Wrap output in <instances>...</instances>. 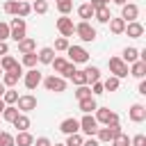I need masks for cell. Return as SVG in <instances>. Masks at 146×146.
<instances>
[{
    "instance_id": "obj_1",
    "label": "cell",
    "mask_w": 146,
    "mask_h": 146,
    "mask_svg": "<svg viewBox=\"0 0 146 146\" xmlns=\"http://www.w3.org/2000/svg\"><path fill=\"white\" fill-rule=\"evenodd\" d=\"M123 130H121V125L119 123H112V125H105V128H98L96 130V139L98 141H103V144H107V141H112L116 135H121Z\"/></svg>"
},
{
    "instance_id": "obj_2",
    "label": "cell",
    "mask_w": 146,
    "mask_h": 146,
    "mask_svg": "<svg viewBox=\"0 0 146 146\" xmlns=\"http://www.w3.org/2000/svg\"><path fill=\"white\" fill-rule=\"evenodd\" d=\"M25 30H27V25H25V18H21V16H16V18H11V23H9V36L18 43L23 36H25Z\"/></svg>"
},
{
    "instance_id": "obj_3",
    "label": "cell",
    "mask_w": 146,
    "mask_h": 146,
    "mask_svg": "<svg viewBox=\"0 0 146 146\" xmlns=\"http://www.w3.org/2000/svg\"><path fill=\"white\" fill-rule=\"evenodd\" d=\"M73 34H78L84 43H89V41H94V39H96V30L91 27V23H89V21H80V23L75 25V32H73Z\"/></svg>"
},
{
    "instance_id": "obj_4",
    "label": "cell",
    "mask_w": 146,
    "mask_h": 146,
    "mask_svg": "<svg viewBox=\"0 0 146 146\" xmlns=\"http://www.w3.org/2000/svg\"><path fill=\"white\" fill-rule=\"evenodd\" d=\"M66 52H68V62H73V64H87L89 62V52L82 46H68Z\"/></svg>"
},
{
    "instance_id": "obj_5",
    "label": "cell",
    "mask_w": 146,
    "mask_h": 146,
    "mask_svg": "<svg viewBox=\"0 0 146 146\" xmlns=\"http://www.w3.org/2000/svg\"><path fill=\"white\" fill-rule=\"evenodd\" d=\"M107 66H110V73L116 75L119 80H121V78H128V64H125L121 57H110Z\"/></svg>"
},
{
    "instance_id": "obj_6",
    "label": "cell",
    "mask_w": 146,
    "mask_h": 146,
    "mask_svg": "<svg viewBox=\"0 0 146 146\" xmlns=\"http://www.w3.org/2000/svg\"><path fill=\"white\" fill-rule=\"evenodd\" d=\"M96 121L103 125H112V123H119V114L112 112L110 107H96Z\"/></svg>"
},
{
    "instance_id": "obj_7",
    "label": "cell",
    "mask_w": 146,
    "mask_h": 146,
    "mask_svg": "<svg viewBox=\"0 0 146 146\" xmlns=\"http://www.w3.org/2000/svg\"><path fill=\"white\" fill-rule=\"evenodd\" d=\"M43 82V87L48 89V91H55V94H62L64 89H66V80L62 78V75H48L46 80H41Z\"/></svg>"
},
{
    "instance_id": "obj_8",
    "label": "cell",
    "mask_w": 146,
    "mask_h": 146,
    "mask_svg": "<svg viewBox=\"0 0 146 146\" xmlns=\"http://www.w3.org/2000/svg\"><path fill=\"white\" fill-rule=\"evenodd\" d=\"M57 30H59V34H62V36H66V39H68V36H73V32H75L73 18H68V16H64V14H62V16L57 18Z\"/></svg>"
},
{
    "instance_id": "obj_9",
    "label": "cell",
    "mask_w": 146,
    "mask_h": 146,
    "mask_svg": "<svg viewBox=\"0 0 146 146\" xmlns=\"http://www.w3.org/2000/svg\"><path fill=\"white\" fill-rule=\"evenodd\" d=\"M16 107H18V112H23V114H27V112H32V110H36V98H34L32 94H25V96H18V100H16Z\"/></svg>"
},
{
    "instance_id": "obj_10",
    "label": "cell",
    "mask_w": 146,
    "mask_h": 146,
    "mask_svg": "<svg viewBox=\"0 0 146 146\" xmlns=\"http://www.w3.org/2000/svg\"><path fill=\"white\" fill-rule=\"evenodd\" d=\"M80 130H82L84 135L94 137V135H96V130H98V121H96V116H91V114H84V116L80 119Z\"/></svg>"
},
{
    "instance_id": "obj_11",
    "label": "cell",
    "mask_w": 146,
    "mask_h": 146,
    "mask_svg": "<svg viewBox=\"0 0 146 146\" xmlns=\"http://www.w3.org/2000/svg\"><path fill=\"white\" fill-rule=\"evenodd\" d=\"M137 16H139V7H137V5H132V2H125V5H121V18H123L125 23H130V21H137Z\"/></svg>"
},
{
    "instance_id": "obj_12",
    "label": "cell",
    "mask_w": 146,
    "mask_h": 146,
    "mask_svg": "<svg viewBox=\"0 0 146 146\" xmlns=\"http://www.w3.org/2000/svg\"><path fill=\"white\" fill-rule=\"evenodd\" d=\"M128 116H130L132 123H141V121H146V107H144L141 103H135V105L128 110Z\"/></svg>"
},
{
    "instance_id": "obj_13",
    "label": "cell",
    "mask_w": 146,
    "mask_h": 146,
    "mask_svg": "<svg viewBox=\"0 0 146 146\" xmlns=\"http://www.w3.org/2000/svg\"><path fill=\"white\" fill-rule=\"evenodd\" d=\"M21 75H23L21 66L14 68V71H5V73H2V84H5V87H16L18 80H21Z\"/></svg>"
},
{
    "instance_id": "obj_14",
    "label": "cell",
    "mask_w": 146,
    "mask_h": 146,
    "mask_svg": "<svg viewBox=\"0 0 146 146\" xmlns=\"http://www.w3.org/2000/svg\"><path fill=\"white\" fill-rule=\"evenodd\" d=\"M41 80H43V78H41V73H39L36 68H30V71L25 73V78H23V82H25L27 89H36V87L41 84Z\"/></svg>"
},
{
    "instance_id": "obj_15",
    "label": "cell",
    "mask_w": 146,
    "mask_h": 146,
    "mask_svg": "<svg viewBox=\"0 0 146 146\" xmlns=\"http://www.w3.org/2000/svg\"><path fill=\"white\" fill-rule=\"evenodd\" d=\"M59 130H62L64 135L80 132V121H78V119H73V116H68V119H64V121L59 123Z\"/></svg>"
},
{
    "instance_id": "obj_16",
    "label": "cell",
    "mask_w": 146,
    "mask_h": 146,
    "mask_svg": "<svg viewBox=\"0 0 146 146\" xmlns=\"http://www.w3.org/2000/svg\"><path fill=\"white\" fill-rule=\"evenodd\" d=\"M123 32H128L130 39H139V36L144 34V25H141L139 21H130V23H125V30H123Z\"/></svg>"
},
{
    "instance_id": "obj_17",
    "label": "cell",
    "mask_w": 146,
    "mask_h": 146,
    "mask_svg": "<svg viewBox=\"0 0 146 146\" xmlns=\"http://www.w3.org/2000/svg\"><path fill=\"white\" fill-rule=\"evenodd\" d=\"M78 107H80L84 114H91V112H96L98 103H96V98H94V96H87V98H80V100H78Z\"/></svg>"
},
{
    "instance_id": "obj_18",
    "label": "cell",
    "mask_w": 146,
    "mask_h": 146,
    "mask_svg": "<svg viewBox=\"0 0 146 146\" xmlns=\"http://www.w3.org/2000/svg\"><path fill=\"white\" fill-rule=\"evenodd\" d=\"M128 75H132V78H139V80H141V78L146 75V62H141V59L132 62V66H130Z\"/></svg>"
},
{
    "instance_id": "obj_19",
    "label": "cell",
    "mask_w": 146,
    "mask_h": 146,
    "mask_svg": "<svg viewBox=\"0 0 146 146\" xmlns=\"http://www.w3.org/2000/svg\"><path fill=\"white\" fill-rule=\"evenodd\" d=\"M14 144H16V146H32V144H34V137H32L27 130H21V132L14 137Z\"/></svg>"
},
{
    "instance_id": "obj_20",
    "label": "cell",
    "mask_w": 146,
    "mask_h": 146,
    "mask_svg": "<svg viewBox=\"0 0 146 146\" xmlns=\"http://www.w3.org/2000/svg\"><path fill=\"white\" fill-rule=\"evenodd\" d=\"M94 18H96L98 23H107V21L112 18L110 7H107V5H105V7H96V9H94Z\"/></svg>"
},
{
    "instance_id": "obj_21",
    "label": "cell",
    "mask_w": 146,
    "mask_h": 146,
    "mask_svg": "<svg viewBox=\"0 0 146 146\" xmlns=\"http://www.w3.org/2000/svg\"><path fill=\"white\" fill-rule=\"evenodd\" d=\"M18 66H21V64H18L11 55H2V57H0V68H2V73H5V71H14V68H18Z\"/></svg>"
},
{
    "instance_id": "obj_22",
    "label": "cell",
    "mask_w": 146,
    "mask_h": 146,
    "mask_svg": "<svg viewBox=\"0 0 146 146\" xmlns=\"http://www.w3.org/2000/svg\"><path fill=\"white\" fill-rule=\"evenodd\" d=\"M18 50H21V52H32V50H36V41H34L32 36H23V39L18 41Z\"/></svg>"
},
{
    "instance_id": "obj_23",
    "label": "cell",
    "mask_w": 146,
    "mask_h": 146,
    "mask_svg": "<svg viewBox=\"0 0 146 146\" xmlns=\"http://www.w3.org/2000/svg\"><path fill=\"white\" fill-rule=\"evenodd\" d=\"M107 23H110L112 34H123V30H125V21L123 18H110Z\"/></svg>"
},
{
    "instance_id": "obj_24",
    "label": "cell",
    "mask_w": 146,
    "mask_h": 146,
    "mask_svg": "<svg viewBox=\"0 0 146 146\" xmlns=\"http://www.w3.org/2000/svg\"><path fill=\"white\" fill-rule=\"evenodd\" d=\"M36 59H39L41 64H50V62L55 59V50H52V48H41L39 55H36Z\"/></svg>"
},
{
    "instance_id": "obj_25",
    "label": "cell",
    "mask_w": 146,
    "mask_h": 146,
    "mask_svg": "<svg viewBox=\"0 0 146 146\" xmlns=\"http://www.w3.org/2000/svg\"><path fill=\"white\" fill-rule=\"evenodd\" d=\"M121 59H123L125 64H132V62H137V59H139V50L130 46V48H125V50H123V55H121Z\"/></svg>"
},
{
    "instance_id": "obj_26",
    "label": "cell",
    "mask_w": 146,
    "mask_h": 146,
    "mask_svg": "<svg viewBox=\"0 0 146 146\" xmlns=\"http://www.w3.org/2000/svg\"><path fill=\"white\" fill-rule=\"evenodd\" d=\"M78 16H80L82 21H89V18H94V7H91L89 2L80 5V7H78Z\"/></svg>"
},
{
    "instance_id": "obj_27",
    "label": "cell",
    "mask_w": 146,
    "mask_h": 146,
    "mask_svg": "<svg viewBox=\"0 0 146 146\" xmlns=\"http://www.w3.org/2000/svg\"><path fill=\"white\" fill-rule=\"evenodd\" d=\"M21 112H18V107H14V105H7L5 110H2V119L7 121V123H14V119L18 116Z\"/></svg>"
},
{
    "instance_id": "obj_28",
    "label": "cell",
    "mask_w": 146,
    "mask_h": 146,
    "mask_svg": "<svg viewBox=\"0 0 146 146\" xmlns=\"http://www.w3.org/2000/svg\"><path fill=\"white\" fill-rule=\"evenodd\" d=\"M84 75H87V82L91 84V82L100 80V68H98V66H87V68H84Z\"/></svg>"
},
{
    "instance_id": "obj_29",
    "label": "cell",
    "mask_w": 146,
    "mask_h": 146,
    "mask_svg": "<svg viewBox=\"0 0 146 146\" xmlns=\"http://www.w3.org/2000/svg\"><path fill=\"white\" fill-rule=\"evenodd\" d=\"M119 84H121V80H119L116 75H110L107 80H103V89H105V91H116Z\"/></svg>"
},
{
    "instance_id": "obj_30",
    "label": "cell",
    "mask_w": 146,
    "mask_h": 146,
    "mask_svg": "<svg viewBox=\"0 0 146 146\" xmlns=\"http://www.w3.org/2000/svg\"><path fill=\"white\" fill-rule=\"evenodd\" d=\"M14 128H18V132H21V130H27V128H30V119H27V114L21 112V114L14 119Z\"/></svg>"
},
{
    "instance_id": "obj_31",
    "label": "cell",
    "mask_w": 146,
    "mask_h": 146,
    "mask_svg": "<svg viewBox=\"0 0 146 146\" xmlns=\"http://www.w3.org/2000/svg\"><path fill=\"white\" fill-rule=\"evenodd\" d=\"M2 100H5V105H14V103L18 100V91H14V87L5 89V94H2Z\"/></svg>"
},
{
    "instance_id": "obj_32",
    "label": "cell",
    "mask_w": 146,
    "mask_h": 146,
    "mask_svg": "<svg viewBox=\"0 0 146 146\" xmlns=\"http://www.w3.org/2000/svg\"><path fill=\"white\" fill-rule=\"evenodd\" d=\"M36 50H32V52H23V64L27 66V68H34L36 66Z\"/></svg>"
},
{
    "instance_id": "obj_33",
    "label": "cell",
    "mask_w": 146,
    "mask_h": 146,
    "mask_svg": "<svg viewBox=\"0 0 146 146\" xmlns=\"http://www.w3.org/2000/svg\"><path fill=\"white\" fill-rule=\"evenodd\" d=\"M55 7L59 9V14H68L71 9H73V0H55Z\"/></svg>"
},
{
    "instance_id": "obj_34",
    "label": "cell",
    "mask_w": 146,
    "mask_h": 146,
    "mask_svg": "<svg viewBox=\"0 0 146 146\" xmlns=\"http://www.w3.org/2000/svg\"><path fill=\"white\" fill-rule=\"evenodd\" d=\"M30 11H32V5H30V2H25V0H18V9H16V16L25 18Z\"/></svg>"
},
{
    "instance_id": "obj_35",
    "label": "cell",
    "mask_w": 146,
    "mask_h": 146,
    "mask_svg": "<svg viewBox=\"0 0 146 146\" xmlns=\"http://www.w3.org/2000/svg\"><path fill=\"white\" fill-rule=\"evenodd\" d=\"M82 135L80 132H73V135H66V144L64 146H82Z\"/></svg>"
},
{
    "instance_id": "obj_36",
    "label": "cell",
    "mask_w": 146,
    "mask_h": 146,
    "mask_svg": "<svg viewBox=\"0 0 146 146\" xmlns=\"http://www.w3.org/2000/svg\"><path fill=\"white\" fill-rule=\"evenodd\" d=\"M71 80H73V84H75V87H80V84H89V82H87L84 71H78V68H75V73L71 75Z\"/></svg>"
},
{
    "instance_id": "obj_37",
    "label": "cell",
    "mask_w": 146,
    "mask_h": 146,
    "mask_svg": "<svg viewBox=\"0 0 146 146\" xmlns=\"http://www.w3.org/2000/svg\"><path fill=\"white\" fill-rule=\"evenodd\" d=\"M32 11L34 14H46L48 11V2L46 0H34L32 2Z\"/></svg>"
},
{
    "instance_id": "obj_38",
    "label": "cell",
    "mask_w": 146,
    "mask_h": 146,
    "mask_svg": "<svg viewBox=\"0 0 146 146\" xmlns=\"http://www.w3.org/2000/svg\"><path fill=\"white\" fill-rule=\"evenodd\" d=\"M110 144H112V146H130V137L121 132V135H116V137H114Z\"/></svg>"
},
{
    "instance_id": "obj_39",
    "label": "cell",
    "mask_w": 146,
    "mask_h": 146,
    "mask_svg": "<svg viewBox=\"0 0 146 146\" xmlns=\"http://www.w3.org/2000/svg\"><path fill=\"white\" fill-rule=\"evenodd\" d=\"M50 64H52V68H55V73H62V71H64V66L68 64V59H64V57H55V59H52Z\"/></svg>"
},
{
    "instance_id": "obj_40",
    "label": "cell",
    "mask_w": 146,
    "mask_h": 146,
    "mask_svg": "<svg viewBox=\"0 0 146 146\" xmlns=\"http://www.w3.org/2000/svg\"><path fill=\"white\" fill-rule=\"evenodd\" d=\"M87 96H94L91 89H89V84H80V87L75 89V98L80 100V98H87Z\"/></svg>"
},
{
    "instance_id": "obj_41",
    "label": "cell",
    "mask_w": 146,
    "mask_h": 146,
    "mask_svg": "<svg viewBox=\"0 0 146 146\" xmlns=\"http://www.w3.org/2000/svg\"><path fill=\"white\" fill-rule=\"evenodd\" d=\"M0 146H16L14 144V137L9 132H5V130H0Z\"/></svg>"
},
{
    "instance_id": "obj_42",
    "label": "cell",
    "mask_w": 146,
    "mask_h": 146,
    "mask_svg": "<svg viewBox=\"0 0 146 146\" xmlns=\"http://www.w3.org/2000/svg\"><path fill=\"white\" fill-rule=\"evenodd\" d=\"M73 73H75V64H73V62H68V64L64 66V71H62V78H64V80H71V75H73Z\"/></svg>"
},
{
    "instance_id": "obj_43",
    "label": "cell",
    "mask_w": 146,
    "mask_h": 146,
    "mask_svg": "<svg viewBox=\"0 0 146 146\" xmlns=\"http://www.w3.org/2000/svg\"><path fill=\"white\" fill-rule=\"evenodd\" d=\"M89 89H91V94H94V96H100V94H105V89H103V82H100V80L91 82V87H89Z\"/></svg>"
},
{
    "instance_id": "obj_44",
    "label": "cell",
    "mask_w": 146,
    "mask_h": 146,
    "mask_svg": "<svg viewBox=\"0 0 146 146\" xmlns=\"http://www.w3.org/2000/svg\"><path fill=\"white\" fill-rule=\"evenodd\" d=\"M16 9H18V0H7L5 2V11L7 14H16Z\"/></svg>"
},
{
    "instance_id": "obj_45",
    "label": "cell",
    "mask_w": 146,
    "mask_h": 146,
    "mask_svg": "<svg viewBox=\"0 0 146 146\" xmlns=\"http://www.w3.org/2000/svg\"><path fill=\"white\" fill-rule=\"evenodd\" d=\"M68 46H71V43H68V39H66V36H59V39L55 41V50H66Z\"/></svg>"
},
{
    "instance_id": "obj_46",
    "label": "cell",
    "mask_w": 146,
    "mask_h": 146,
    "mask_svg": "<svg viewBox=\"0 0 146 146\" xmlns=\"http://www.w3.org/2000/svg\"><path fill=\"white\" fill-rule=\"evenodd\" d=\"M130 146H146V135H135L130 139Z\"/></svg>"
},
{
    "instance_id": "obj_47",
    "label": "cell",
    "mask_w": 146,
    "mask_h": 146,
    "mask_svg": "<svg viewBox=\"0 0 146 146\" xmlns=\"http://www.w3.org/2000/svg\"><path fill=\"white\" fill-rule=\"evenodd\" d=\"M7 39H9V23L0 21V41H7Z\"/></svg>"
},
{
    "instance_id": "obj_48",
    "label": "cell",
    "mask_w": 146,
    "mask_h": 146,
    "mask_svg": "<svg viewBox=\"0 0 146 146\" xmlns=\"http://www.w3.org/2000/svg\"><path fill=\"white\" fill-rule=\"evenodd\" d=\"M32 146H52V144H50V139H48V137H39V139H34V144H32Z\"/></svg>"
},
{
    "instance_id": "obj_49",
    "label": "cell",
    "mask_w": 146,
    "mask_h": 146,
    "mask_svg": "<svg viewBox=\"0 0 146 146\" xmlns=\"http://www.w3.org/2000/svg\"><path fill=\"white\" fill-rule=\"evenodd\" d=\"M82 146H100V141H98V139H94V137H89V139H84V141H82Z\"/></svg>"
},
{
    "instance_id": "obj_50",
    "label": "cell",
    "mask_w": 146,
    "mask_h": 146,
    "mask_svg": "<svg viewBox=\"0 0 146 146\" xmlns=\"http://www.w3.org/2000/svg\"><path fill=\"white\" fill-rule=\"evenodd\" d=\"M107 2H110V0H91V2H89V5H91V7H94V9H96V7H105V5H107Z\"/></svg>"
},
{
    "instance_id": "obj_51",
    "label": "cell",
    "mask_w": 146,
    "mask_h": 146,
    "mask_svg": "<svg viewBox=\"0 0 146 146\" xmlns=\"http://www.w3.org/2000/svg\"><path fill=\"white\" fill-rule=\"evenodd\" d=\"M9 52V46H7V41H0V57L2 55H7Z\"/></svg>"
},
{
    "instance_id": "obj_52",
    "label": "cell",
    "mask_w": 146,
    "mask_h": 146,
    "mask_svg": "<svg viewBox=\"0 0 146 146\" xmlns=\"http://www.w3.org/2000/svg\"><path fill=\"white\" fill-rule=\"evenodd\" d=\"M137 91H139L141 96H146V80H144V78H141V82H139V89H137Z\"/></svg>"
},
{
    "instance_id": "obj_53",
    "label": "cell",
    "mask_w": 146,
    "mask_h": 146,
    "mask_svg": "<svg viewBox=\"0 0 146 146\" xmlns=\"http://www.w3.org/2000/svg\"><path fill=\"white\" fill-rule=\"evenodd\" d=\"M112 2H114V5H125L128 0H112Z\"/></svg>"
},
{
    "instance_id": "obj_54",
    "label": "cell",
    "mask_w": 146,
    "mask_h": 146,
    "mask_svg": "<svg viewBox=\"0 0 146 146\" xmlns=\"http://www.w3.org/2000/svg\"><path fill=\"white\" fill-rule=\"evenodd\" d=\"M5 89H7V87H5L2 82H0V98H2V94H5Z\"/></svg>"
},
{
    "instance_id": "obj_55",
    "label": "cell",
    "mask_w": 146,
    "mask_h": 146,
    "mask_svg": "<svg viewBox=\"0 0 146 146\" xmlns=\"http://www.w3.org/2000/svg\"><path fill=\"white\" fill-rule=\"evenodd\" d=\"M5 107H7V105H5V100L0 98V114H2V110H5Z\"/></svg>"
},
{
    "instance_id": "obj_56",
    "label": "cell",
    "mask_w": 146,
    "mask_h": 146,
    "mask_svg": "<svg viewBox=\"0 0 146 146\" xmlns=\"http://www.w3.org/2000/svg\"><path fill=\"white\" fill-rule=\"evenodd\" d=\"M55 146H64V144H55Z\"/></svg>"
},
{
    "instance_id": "obj_57",
    "label": "cell",
    "mask_w": 146,
    "mask_h": 146,
    "mask_svg": "<svg viewBox=\"0 0 146 146\" xmlns=\"http://www.w3.org/2000/svg\"><path fill=\"white\" fill-rule=\"evenodd\" d=\"M0 75H2V68H0Z\"/></svg>"
}]
</instances>
